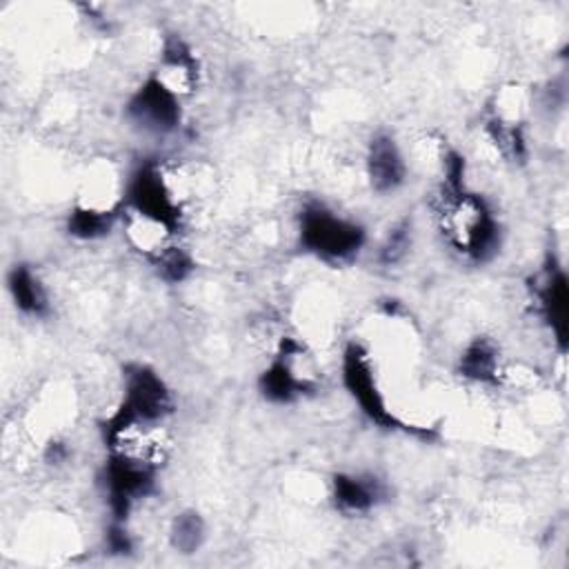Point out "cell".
<instances>
[{
  "label": "cell",
  "instance_id": "44dd1931",
  "mask_svg": "<svg viewBox=\"0 0 569 569\" xmlns=\"http://www.w3.org/2000/svg\"><path fill=\"white\" fill-rule=\"evenodd\" d=\"M67 458H69V447H67L64 442L53 440V442L47 445V449H44V460H47L49 465H62V462H67Z\"/></svg>",
  "mask_w": 569,
  "mask_h": 569
},
{
  "label": "cell",
  "instance_id": "d6986e66",
  "mask_svg": "<svg viewBox=\"0 0 569 569\" xmlns=\"http://www.w3.org/2000/svg\"><path fill=\"white\" fill-rule=\"evenodd\" d=\"M489 133L496 142V147L507 158H511L513 162L516 160L522 162L527 158V138H525V131L518 124H505L500 120H491L489 122Z\"/></svg>",
  "mask_w": 569,
  "mask_h": 569
},
{
  "label": "cell",
  "instance_id": "9c48e42d",
  "mask_svg": "<svg viewBox=\"0 0 569 569\" xmlns=\"http://www.w3.org/2000/svg\"><path fill=\"white\" fill-rule=\"evenodd\" d=\"M300 353V345L293 338H282L278 353L258 376V391L271 405H291L302 396L311 393L316 385L298 376L293 367V358Z\"/></svg>",
  "mask_w": 569,
  "mask_h": 569
},
{
  "label": "cell",
  "instance_id": "277c9868",
  "mask_svg": "<svg viewBox=\"0 0 569 569\" xmlns=\"http://www.w3.org/2000/svg\"><path fill=\"white\" fill-rule=\"evenodd\" d=\"M124 209H129L140 222L153 229H162L167 236H176L182 229V207L162 171V164L153 158L140 160L124 184Z\"/></svg>",
  "mask_w": 569,
  "mask_h": 569
},
{
  "label": "cell",
  "instance_id": "8fae6325",
  "mask_svg": "<svg viewBox=\"0 0 569 569\" xmlns=\"http://www.w3.org/2000/svg\"><path fill=\"white\" fill-rule=\"evenodd\" d=\"M387 500V485L373 473L338 471L331 476V502L342 516H365Z\"/></svg>",
  "mask_w": 569,
  "mask_h": 569
},
{
  "label": "cell",
  "instance_id": "ba28073f",
  "mask_svg": "<svg viewBox=\"0 0 569 569\" xmlns=\"http://www.w3.org/2000/svg\"><path fill=\"white\" fill-rule=\"evenodd\" d=\"M533 296L538 305V313L549 327L556 347L560 351L567 349V331H569V284L562 264L556 256H549L540 276L533 280Z\"/></svg>",
  "mask_w": 569,
  "mask_h": 569
},
{
  "label": "cell",
  "instance_id": "ac0fdd59",
  "mask_svg": "<svg viewBox=\"0 0 569 569\" xmlns=\"http://www.w3.org/2000/svg\"><path fill=\"white\" fill-rule=\"evenodd\" d=\"M411 220L402 218L400 222H396L389 233L385 236L380 249H378V262L382 267H396L398 262H402L411 249Z\"/></svg>",
  "mask_w": 569,
  "mask_h": 569
},
{
  "label": "cell",
  "instance_id": "9a60e30c",
  "mask_svg": "<svg viewBox=\"0 0 569 569\" xmlns=\"http://www.w3.org/2000/svg\"><path fill=\"white\" fill-rule=\"evenodd\" d=\"M207 538L204 518L196 509H182L171 518L169 525V545L182 556L196 553Z\"/></svg>",
  "mask_w": 569,
  "mask_h": 569
},
{
  "label": "cell",
  "instance_id": "e0dca14e",
  "mask_svg": "<svg viewBox=\"0 0 569 569\" xmlns=\"http://www.w3.org/2000/svg\"><path fill=\"white\" fill-rule=\"evenodd\" d=\"M160 62L167 71L178 73L189 84H196V80H198V58L182 38H178V36H167L164 38L162 51H160Z\"/></svg>",
  "mask_w": 569,
  "mask_h": 569
},
{
  "label": "cell",
  "instance_id": "7c38bea8",
  "mask_svg": "<svg viewBox=\"0 0 569 569\" xmlns=\"http://www.w3.org/2000/svg\"><path fill=\"white\" fill-rule=\"evenodd\" d=\"M7 291L11 296L13 307L33 320H42L51 313L49 291L38 276V271L27 262H16L7 271Z\"/></svg>",
  "mask_w": 569,
  "mask_h": 569
},
{
  "label": "cell",
  "instance_id": "ffe728a7",
  "mask_svg": "<svg viewBox=\"0 0 569 569\" xmlns=\"http://www.w3.org/2000/svg\"><path fill=\"white\" fill-rule=\"evenodd\" d=\"M133 536L129 533L127 522L120 520H109L107 529H104V549L111 556H129L133 553Z\"/></svg>",
  "mask_w": 569,
  "mask_h": 569
},
{
  "label": "cell",
  "instance_id": "5b68a950",
  "mask_svg": "<svg viewBox=\"0 0 569 569\" xmlns=\"http://www.w3.org/2000/svg\"><path fill=\"white\" fill-rule=\"evenodd\" d=\"M158 465L127 449H111L100 469L109 520L127 522L133 507L156 491Z\"/></svg>",
  "mask_w": 569,
  "mask_h": 569
},
{
  "label": "cell",
  "instance_id": "4fadbf2b",
  "mask_svg": "<svg viewBox=\"0 0 569 569\" xmlns=\"http://www.w3.org/2000/svg\"><path fill=\"white\" fill-rule=\"evenodd\" d=\"M456 373L469 382L498 385L500 380V351L487 336L467 342L456 362Z\"/></svg>",
  "mask_w": 569,
  "mask_h": 569
},
{
  "label": "cell",
  "instance_id": "6da1fadb",
  "mask_svg": "<svg viewBox=\"0 0 569 569\" xmlns=\"http://www.w3.org/2000/svg\"><path fill=\"white\" fill-rule=\"evenodd\" d=\"M436 211L447 244L467 260H491L502 242L500 222L482 196L465 184H440Z\"/></svg>",
  "mask_w": 569,
  "mask_h": 569
},
{
  "label": "cell",
  "instance_id": "2e32d148",
  "mask_svg": "<svg viewBox=\"0 0 569 569\" xmlns=\"http://www.w3.org/2000/svg\"><path fill=\"white\" fill-rule=\"evenodd\" d=\"M151 264H153L156 273L169 284H180L196 271L193 256L178 244L162 247V249L158 247L151 253Z\"/></svg>",
  "mask_w": 569,
  "mask_h": 569
},
{
  "label": "cell",
  "instance_id": "3957f363",
  "mask_svg": "<svg viewBox=\"0 0 569 569\" xmlns=\"http://www.w3.org/2000/svg\"><path fill=\"white\" fill-rule=\"evenodd\" d=\"M298 247L329 264L351 262L367 244V229L322 200H305L296 216Z\"/></svg>",
  "mask_w": 569,
  "mask_h": 569
},
{
  "label": "cell",
  "instance_id": "5bb4252c",
  "mask_svg": "<svg viewBox=\"0 0 569 569\" xmlns=\"http://www.w3.org/2000/svg\"><path fill=\"white\" fill-rule=\"evenodd\" d=\"M118 220V209L76 204L67 213V233L76 240L91 242L109 236Z\"/></svg>",
  "mask_w": 569,
  "mask_h": 569
},
{
  "label": "cell",
  "instance_id": "8992f818",
  "mask_svg": "<svg viewBox=\"0 0 569 569\" xmlns=\"http://www.w3.org/2000/svg\"><path fill=\"white\" fill-rule=\"evenodd\" d=\"M340 378H342V387L347 389V393L351 396V400L358 405L360 413L376 427L387 429V431H411V433H420V429L402 422L387 405V398L378 385L373 365H371V356L369 351L351 340L345 351H342V360H340Z\"/></svg>",
  "mask_w": 569,
  "mask_h": 569
},
{
  "label": "cell",
  "instance_id": "7a4b0ae2",
  "mask_svg": "<svg viewBox=\"0 0 569 569\" xmlns=\"http://www.w3.org/2000/svg\"><path fill=\"white\" fill-rule=\"evenodd\" d=\"M173 413V396L162 376L144 362L122 367V398L100 425L107 449H118L129 433L153 427Z\"/></svg>",
  "mask_w": 569,
  "mask_h": 569
},
{
  "label": "cell",
  "instance_id": "52a82bcc",
  "mask_svg": "<svg viewBox=\"0 0 569 569\" xmlns=\"http://www.w3.org/2000/svg\"><path fill=\"white\" fill-rule=\"evenodd\" d=\"M124 116L142 131L167 136L182 122L180 93L162 76H149L127 100Z\"/></svg>",
  "mask_w": 569,
  "mask_h": 569
},
{
  "label": "cell",
  "instance_id": "30bf717a",
  "mask_svg": "<svg viewBox=\"0 0 569 569\" xmlns=\"http://www.w3.org/2000/svg\"><path fill=\"white\" fill-rule=\"evenodd\" d=\"M367 180L376 193H393L407 182V160L398 140L378 131L371 136L365 153Z\"/></svg>",
  "mask_w": 569,
  "mask_h": 569
}]
</instances>
